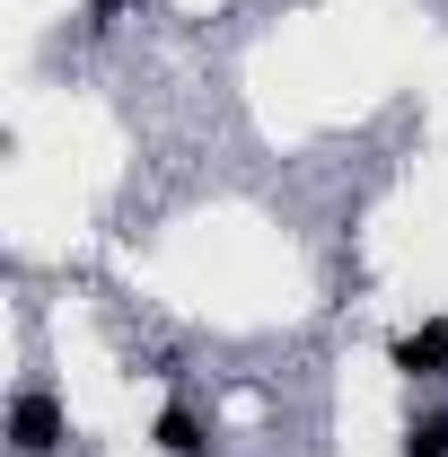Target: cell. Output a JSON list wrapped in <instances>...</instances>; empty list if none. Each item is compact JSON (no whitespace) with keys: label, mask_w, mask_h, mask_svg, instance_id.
I'll return each mask as SVG.
<instances>
[{"label":"cell","mask_w":448,"mask_h":457,"mask_svg":"<svg viewBox=\"0 0 448 457\" xmlns=\"http://www.w3.org/2000/svg\"><path fill=\"white\" fill-rule=\"evenodd\" d=\"M62 440H71L62 404L45 396V387H18V396H9V449H18V457H54Z\"/></svg>","instance_id":"obj_1"},{"label":"cell","mask_w":448,"mask_h":457,"mask_svg":"<svg viewBox=\"0 0 448 457\" xmlns=\"http://www.w3.org/2000/svg\"><path fill=\"white\" fill-rule=\"evenodd\" d=\"M395 370H404V378H448V326H440V317L395 335Z\"/></svg>","instance_id":"obj_2"},{"label":"cell","mask_w":448,"mask_h":457,"mask_svg":"<svg viewBox=\"0 0 448 457\" xmlns=\"http://www.w3.org/2000/svg\"><path fill=\"white\" fill-rule=\"evenodd\" d=\"M150 440H159V457H212L203 413H185V404H168V413H159V431H150Z\"/></svg>","instance_id":"obj_3"},{"label":"cell","mask_w":448,"mask_h":457,"mask_svg":"<svg viewBox=\"0 0 448 457\" xmlns=\"http://www.w3.org/2000/svg\"><path fill=\"white\" fill-rule=\"evenodd\" d=\"M404 457H448V413H413L404 422Z\"/></svg>","instance_id":"obj_4"}]
</instances>
